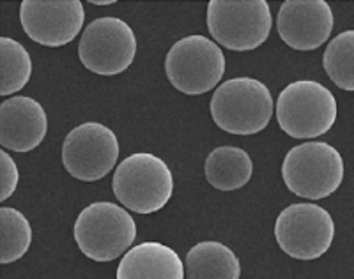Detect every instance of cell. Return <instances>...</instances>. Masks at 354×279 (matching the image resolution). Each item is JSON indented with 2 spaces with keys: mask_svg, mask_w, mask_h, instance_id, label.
<instances>
[{
  "mask_svg": "<svg viewBox=\"0 0 354 279\" xmlns=\"http://www.w3.org/2000/svg\"><path fill=\"white\" fill-rule=\"evenodd\" d=\"M112 189L128 211L153 214L161 211L172 198L174 177L165 161L154 154L137 152L115 168Z\"/></svg>",
  "mask_w": 354,
  "mask_h": 279,
  "instance_id": "6da1fadb",
  "label": "cell"
},
{
  "mask_svg": "<svg viewBox=\"0 0 354 279\" xmlns=\"http://www.w3.org/2000/svg\"><path fill=\"white\" fill-rule=\"evenodd\" d=\"M209 112L220 129L230 135L250 136L268 128L274 112L273 96L255 78H232L216 88Z\"/></svg>",
  "mask_w": 354,
  "mask_h": 279,
  "instance_id": "7a4b0ae2",
  "label": "cell"
},
{
  "mask_svg": "<svg viewBox=\"0 0 354 279\" xmlns=\"http://www.w3.org/2000/svg\"><path fill=\"white\" fill-rule=\"evenodd\" d=\"M337 99L330 88L312 80L287 85L277 101V120L283 133L296 140L326 135L337 120Z\"/></svg>",
  "mask_w": 354,
  "mask_h": 279,
  "instance_id": "3957f363",
  "label": "cell"
},
{
  "mask_svg": "<svg viewBox=\"0 0 354 279\" xmlns=\"http://www.w3.org/2000/svg\"><path fill=\"white\" fill-rule=\"evenodd\" d=\"M73 231L87 258L105 263L129 251L137 237V224L126 209L112 202H96L78 214Z\"/></svg>",
  "mask_w": 354,
  "mask_h": 279,
  "instance_id": "277c9868",
  "label": "cell"
},
{
  "mask_svg": "<svg viewBox=\"0 0 354 279\" xmlns=\"http://www.w3.org/2000/svg\"><path fill=\"white\" fill-rule=\"evenodd\" d=\"M340 152L324 142H306L287 152L282 163V179L287 189L306 200H322L333 195L344 180Z\"/></svg>",
  "mask_w": 354,
  "mask_h": 279,
  "instance_id": "5b68a950",
  "label": "cell"
},
{
  "mask_svg": "<svg viewBox=\"0 0 354 279\" xmlns=\"http://www.w3.org/2000/svg\"><path fill=\"white\" fill-rule=\"evenodd\" d=\"M270 6L266 0H211L207 28L218 44L232 52H252L271 32Z\"/></svg>",
  "mask_w": 354,
  "mask_h": 279,
  "instance_id": "8992f818",
  "label": "cell"
},
{
  "mask_svg": "<svg viewBox=\"0 0 354 279\" xmlns=\"http://www.w3.org/2000/svg\"><path fill=\"white\" fill-rule=\"evenodd\" d=\"M225 66L220 46L204 36L183 37L165 59L167 78L186 96H202L213 90L223 78Z\"/></svg>",
  "mask_w": 354,
  "mask_h": 279,
  "instance_id": "52a82bcc",
  "label": "cell"
},
{
  "mask_svg": "<svg viewBox=\"0 0 354 279\" xmlns=\"http://www.w3.org/2000/svg\"><path fill=\"white\" fill-rule=\"evenodd\" d=\"M335 223L326 209L315 204H294L283 209L274 223V239L286 255L296 260H317L333 244Z\"/></svg>",
  "mask_w": 354,
  "mask_h": 279,
  "instance_id": "ba28073f",
  "label": "cell"
},
{
  "mask_svg": "<svg viewBox=\"0 0 354 279\" xmlns=\"http://www.w3.org/2000/svg\"><path fill=\"white\" fill-rule=\"evenodd\" d=\"M137 55V37L121 18H97L85 27L78 43L80 62L91 73L113 76L124 73Z\"/></svg>",
  "mask_w": 354,
  "mask_h": 279,
  "instance_id": "9c48e42d",
  "label": "cell"
},
{
  "mask_svg": "<svg viewBox=\"0 0 354 279\" xmlns=\"http://www.w3.org/2000/svg\"><path fill=\"white\" fill-rule=\"evenodd\" d=\"M119 160L115 133L100 122H85L66 135L62 164L82 182H96L109 175Z\"/></svg>",
  "mask_w": 354,
  "mask_h": 279,
  "instance_id": "30bf717a",
  "label": "cell"
},
{
  "mask_svg": "<svg viewBox=\"0 0 354 279\" xmlns=\"http://www.w3.org/2000/svg\"><path fill=\"white\" fill-rule=\"evenodd\" d=\"M20 21L30 39L59 48L80 34L85 21L84 4L80 0H24Z\"/></svg>",
  "mask_w": 354,
  "mask_h": 279,
  "instance_id": "8fae6325",
  "label": "cell"
},
{
  "mask_svg": "<svg viewBox=\"0 0 354 279\" xmlns=\"http://www.w3.org/2000/svg\"><path fill=\"white\" fill-rule=\"evenodd\" d=\"M277 30L292 50L312 52L330 39L333 11L326 0H286L278 11Z\"/></svg>",
  "mask_w": 354,
  "mask_h": 279,
  "instance_id": "7c38bea8",
  "label": "cell"
},
{
  "mask_svg": "<svg viewBox=\"0 0 354 279\" xmlns=\"http://www.w3.org/2000/svg\"><path fill=\"white\" fill-rule=\"evenodd\" d=\"M48 133V117L41 103L28 96L8 97L0 104V145L12 152L39 147Z\"/></svg>",
  "mask_w": 354,
  "mask_h": 279,
  "instance_id": "4fadbf2b",
  "label": "cell"
},
{
  "mask_svg": "<svg viewBox=\"0 0 354 279\" xmlns=\"http://www.w3.org/2000/svg\"><path fill=\"white\" fill-rule=\"evenodd\" d=\"M186 269L172 247L161 242H142L122 255L117 279H185Z\"/></svg>",
  "mask_w": 354,
  "mask_h": 279,
  "instance_id": "5bb4252c",
  "label": "cell"
},
{
  "mask_svg": "<svg viewBox=\"0 0 354 279\" xmlns=\"http://www.w3.org/2000/svg\"><path fill=\"white\" fill-rule=\"evenodd\" d=\"M186 279H239L241 262L225 244L205 240L186 253Z\"/></svg>",
  "mask_w": 354,
  "mask_h": 279,
  "instance_id": "9a60e30c",
  "label": "cell"
},
{
  "mask_svg": "<svg viewBox=\"0 0 354 279\" xmlns=\"http://www.w3.org/2000/svg\"><path fill=\"white\" fill-rule=\"evenodd\" d=\"M204 172L207 182L220 191H236L250 182L254 173L252 157L243 148L216 147L205 157Z\"/></svg>",
  "mask_w": 354,
  "mask_h": 279,
  "instance_id": "2e32d148",
  "label": "cell"
},
{
  "mask_svg": "<svg viewBox=\"0 0 354 279\" xmlns=\"http://www.w3.org/2000/svg\"><path fill=\"white\" fill-rule=\"evenodd\" d=\"M32 75V60L24 44L11 37H0V96L21 90Z\"/></svg>",
  "mask_w": 354,
  "mask_h": 279,
  "instance_id": "e0dca14e",
  "label": "cell"
},
{
  "mask_svg": "<svg viewBox=\"0 0 354 279\" xmlns=\"http://www.w3.org/2000/svg\"><path fill=\"white\" fill-rule=\"evenodd\" d=\"M32 242V228L20 211L11 207L0 209V263L24 258Z\"/></svg>",
  "mask_w": 354,
  "mask_h": 279,
  "instance_id": "ac0fdd59",
  "label": "cell"
},
{
  "mask_svg": "<svg viewBox=\"0 0 354 279\" xmlns=\"http://www.w3.org/2000/svg\"><path fill=\"white\" fill-rule=\"evenodd\" d=\"M322 68L338 88L354 92V30H346L328 43Z\"/></svg>",
  "mask_w": 354,
  "mask_h": 279,
  "instance_id": "d6986e66",
  "label": "cell"
},
{
  "mask_svg": "<svg viewBox=\"0 0 354 279\" xmlns=\"http://www.w3.org/2000/svg\"><path fill=\"white\" fill-rule=\"evenodd\" d=\"M20 173L15 160L6 151H0V202H6L17 191Z\"/></svg>",
  "mask_w": 354,
  "mask_h": 279,
  "instance_id": "ffe728a7",
  "label": "cell"
}]
</instances>
